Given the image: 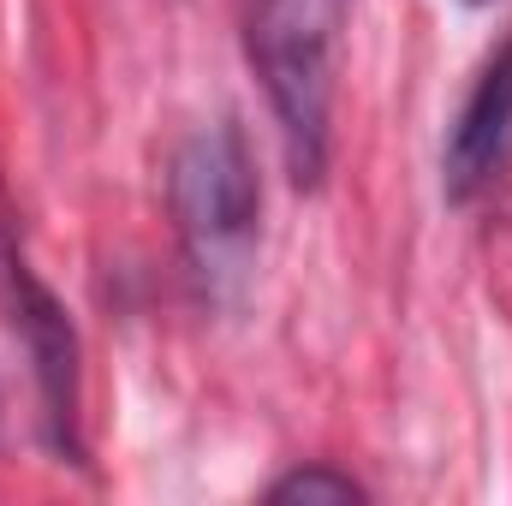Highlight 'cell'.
<instances>
[{"instance_id": "cell-1", "label": "cell", "mask_w": 512, "mask_h": 506, "mask_svg": "<svg viewBox=\"0 0 512 506\" xmlns=\"http://www.w3.org/2000/svg\"><path fill=\"white\" fill-rule=\"evenodd\" d=\"M245 60L262 78L292 185H322L334 149V66L352 0H245Z\"/></svg>"}, {"instance_id": "cell-2", "label": "cell", "mask_w": 512, "mask_h": 506, "mask_svg": "<svg viewBox=\"0 0 512 506\" xmlns=\"http://www.w3.org/2000/svg\"><path fill=\"white\" fill-rule=\"evenodd\" d=\"M167 203L191 274L221 304L251 280L256 239H262V179L245 126L227 114L215 126H197L173 167H167Z\"/></svg>"}, {"instance_id": "cell-3", "label": "cell", "mask_w": 512, "mask_h": 506, "mask_svg": "<svg viewBox=\"0 0 512 506\" xmlns=\"http://www.w3.org/2000/svg\"><path fill=\"white\" fill-rule=\"evenodd\" d=\"M0 292L12 310V328L24 340L36 405H42V441L66 459L84 465V370H78V328L66 304L36 280V268L18 256L12 239H0Z\"/></svg>"}, {"instance_id": "cell-4", "label": "cell", "mask_w": 512, "mask_h": 506, "mask_svg": "<svg viewBox=\"0 0 512 506\" xmlns=\"http://www.w3.org/2000/svg\"><path fill=\"white\" fill-rule=\"evenodd\" d=\"M512 155V36L483 60V72L471 78L447 143H441V197L453 209L477 203Z\"/></svg>"}, {"instance_id": "cell-5", "label": "cell", "mask_w": 512, "mask_h": 506, "mask_svg": "<svg viewBox=\"0 0 512 506\" xmlns=\"http://www.w3.org/2000/svg\"><path fill=\"white\" fill-rule=\"evenodd\" d=\"M268 501H304V506H352V501H370V489L340 471V465H298L286 477L268 483Z\"/></svg>"}, {"instance_id": "cell-6", "label": "cell", "mask_w": 512, "mask_h": 506, "mask_svg": "<svg viewBox=\"0 0 512 506\" xmlns=\"http://www.w3.org/2000/svg\"><path fill=\"white\" fill-rule=\"evenodd\" d=\"M459 6H495V0H459Z\"/></svg>"}]
</instances>
